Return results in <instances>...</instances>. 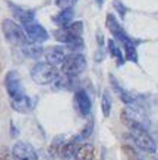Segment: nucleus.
I'll return each instance as SVG.
<instances>
[{
    "label": "nucleus",
    "mask_w": 158,
    "mask_h": 160,
    "mask_svg": "<svg viewBox=\"0 0 158 160\" xmlns=\"http://www.w3.org/2000/svg\"><path fill=\"white\" fill-rule=\"evenodd\" d=\"M105 25H107V29H108L111 34H113L114 40H117V43L122 44V47H123V50H125L126 59H127L129 62H133V63L138 62L136 43H139V41H136V40H133V38H130L129 35L126 34V31L122 28V25H120V22L117 21V18H114V15L108 13Z\"/></svg>",
    "instance_id": "obj_1"
},
{
    "label": "nucleus",
    "mask_w": 158,
    "mask_h": 160,
    "mask_svg": "<svg viewBox=\"0 0 158 160\" xmlns=\"http://www.w3.org/2000/svg\"><path fill=\"white\" fill-rule=\"evenodd\" d=\"M82 32H84V24L81 21L72 22L67 27H62L54 32V37L57 41L66 44L69 50L78 52L84 47V41H82Z\"/></svg>",
    "instance_id": "obj_2"
},
{
    "label": "nucleus",
    "mask_w": 158,
    "mask_h": 160,
    "mask_svg": "<svg viewBox=\"0 0 158 160\" xmlns=\"http://www.w3.org/2000/svg\"><path fill=\"white\" fill-rule=\"evenodd\" d=\"M127 125L129 128V132H130V138L133 140V142L136 146L141 148V150L146 151V153H155L157 151V144L151 135H149L148 129L146 126L141 125L138 122H133V121H123Z\"/></svg>",
    "instance_id": "obj_3"
},
{
    "label": "nucleus",
    "mask_w": 158,
    "mask_h": 160,
    "mask_svg": "<svg viewBox=\"0 0 158 160\" xmlns=\"http://www.w3.org/2000/svg\"><path fill=\"white\" fill-rule=\"evenodd\" d=\"M59 77V72L56 66H53L47 62L35 63L31 69V78L40 85H47V84L54 82Z\"/></svg>",
    "instance_id": "obj_4"
},
{
    "label": "nucleus",
    "mask_w": 158,
    "mask_h": 160,
    "mask_svg": "<svg viewBox=\"0 0 158 160\" xmlns=\"http://www.w3.org/2000/svg\"><path fill=\"white\" fill-rule=\"evenodd\" d=\"M2 31H3V35L6 37V40H7L9 43L15 44V46L24 47L25 44L29 43V40H28V37H26V34H25L24 28L12 19H5L2 22Z\"/></svg>",
    "instance_id": "obj_5"
},
{
    "label": "nucleus",
    "mask_w": 158,
    "mask_h": 160,
    "mask_svg": "<svg viewBox=\"0 0 158 160\" xmlns=\"http://www.w3.org/2000/svg\"><path fill=\"white\" fill-rule=\"evenodd\" d=\"M86 69V59L81 53H72L66 56L62 65V72L66 77H78Z\"/></svg>",
    "instance_id": "obj_6"
},
{
    "label": "nucleus",
    "mask_w": 158,
    "mask_h": 160,
    "mask_svg": "<svg viewBox=\"0 0 158 160\" xmlns=\"http://www.w3.org/2000/svg\"><path fill=\"white\" fill-rule=\"evenodd\" d=\"M5 85H6V90H7V94L10 97V103L21 102V100H24L26 97L18 72H15V71L7 72V75L5 78Z\"/></svg>",
    "instance_id": "obj_7"
},
{
    "label": "nucleus",
    "mask_w": 158,
    "mask_h": 160,
    "mask_svg": "<svg viewBox=\"0 0 158 160\" xmlns=\"http://www.w3.org/2000/svg\"><path fill=\"white\" fill-rule=\"evenodd\" d=\"M24 28L25 34L28 37L29 43H34V44H40V43H44L45 40L48 38V32L47 29L44 28L43 25H40L38 22H31V24H26V25H22Z\"/></svg>",
    "instance_id": "obj_8"
},
{
    "label": "nucleus",
    "mask_w": 158,
    "mask_h": 160,
    "mask_svg": "<svg viewBox=\"0 0 158 160\" xmlns=\"http://www.w3.org/2000/svg\"><path fill=\"white\" fill-rule=\"evenodd\" d=\"M12 154L15 160H38V154L29 142L18 141L12 148Z\"/></svg>",
    "instance_id": "obj_9"
},
{
    "label": "nucleus",
    "mask_w": 158,
    "mask_h": 160,
    "mask_svg": "<svg viewBox=\"0 0 158 160\" xmlns=\"http://www.w3.org/2000/svg\"><path fill=\"white\" fill-rule=\"evenodd\" d=\"M73 106H75L78 113L82 115V116H88L91 113V109H92L91 98L86 94V91L79 90V91L75 92V96H73Z\"/></svg>",
    "instance_id": "obj_10"
},
{
    "label": "nucleus",
    "mask_w": 158,
    "mask_h": 160,
    "mask_svg": "<svg viewBox=\"0 0 158 160\" xmlns=\"http://www.w3.org/2000/svg\"><path fill=\"white\" fill-rule=\"evenodd\" d=\"M44 56L47 63L53 65V66H57V65H63L65 59H66V53L63 47H48L44 50Z\"/></svg>",
    "instance_id": "obj_11"
},
{
    "label": "nucleus",
    "mask_w": 158,
    "mask_h": 160,
    "mask_svg": "<svg viewBox=\"0 0 158 160\" xmlns=\"http://www.w3.org/2000/svg\"><path fill=\"white\" fill-rule=\"evenodd\" d=\"M110 82H111V87H113V90L116 91V94L120 97V100L123 103H126V104H129V106H138V100L130 94L129 91H126L125 88L122 87L117 81H116V78L113 77V75H110Z\"/></svg>",
    "instance_id": "obj_12"
},
{
    "label": "nucleus",
    "mask_w": 158,
    "mask_h": 160,
    "mask_svg": "<svg viewBox=\"0 0 158 160\" xmlns=\"http://www.w3.org/2000/svg\"><path fill=\"white\" fill-rule=\"evenodd\" d=\"M10 8L13 9L15 18L19 21L22 25L31 24L35 19V13H34L32 10H26V9H22V8H16V6H10Z\"/></svg>",
    "instance_id": "obj_13"
},
{
    "label": "nucleus",
    "mask_w": 158,
    "mask_h": 160,
    "mask_svg": "<svg viewBox=\"0 0 158 160\" xmlns=\"http://www.w3.org/2000/svg\"><path fill=\"white\" fill-rule=\"evenodd\" d=\"M76 150H78V140L76 138H73L72 141H69V142H66V144H63L62 148H60V151H59V156H60V159L67 160V159H70V157L75 156Z\"/></svg>",
    "instance_id": "obj_14"
},
{
    "label": "nucleus",
    "mask_w": 158,
    "mask_h": 160,
    "mask_svg": "<svg viewBox=\"0 0 158 160\" xmlns=\"http://www.w3.org/2000/svg\"><path fill=\"white\" fill-rule=\"evenodd\" d=\"M92 156H94V146L89 142H85L78 147L75 153V160H91Z\"/></svg>",
    "instance_id": "obj_15"
},
{
    "label": "nucleus",
    "mask_w": 158,
    "mask_h": 160,
    "mask_svg": "<svg viewBox=\"0 0 158 160\" xmlns=\"http://www.w3.org/2000/svg\"><path fill=\"white\" fill-rule=\"evenodd\" d=\"M72 19H73V9H63L59 15L53 16V21L57 25H60V28L72 24Z\"/></svg>",
    "instance_id": "obj_16"
},
{
    "label": "nucleus",
    "mask_w": 158,
    "mask_h": 160,
    "mask_svg": "<svg viewBox=\"0 0 158 160\" xmlns=\"http://www.w3.org/2000/svg\"><path fill=\"white\" fill-rule=\"evenodd\" d=\"M22 53L29 59H38L41 54H44V50L40 44H34V43H28L22 47Z\"/></svg>",
    "instance_id": "obj_17"
},
{
    "label": "nucleus",
    "mask_w": 158,
    "mask_h": 160,
    "mask_svg": "<svg viewBox=\"0 0 158 160\" xmlns=\"http://www.w3.org/2000/svg\"><path fill=\"white\" fill-rule=\"evenodd\" d=\"M108 52H110V54L113 56V58L116 59V62H117V65H123V53H122V50H120V47L116 44L114 40H108Z\"/></svg>",
    "instance_id": "obj_18"
},
{
    "label": "nucleus",
    "mask_w": 158,
    "mask_h": 160,
    "mask_svg": "<svg viewBox=\"0 0 158 160\" xmlns=\"http://www.w3.org/2000/svg\"><path fill=\"white\" fill-rule=\"evenodd\" d=\"M12 107H13L16 112H21V113H26V112L31 110V102H29L28 97H25L24 100L21 102H15V103H10Z\"/></svg>",
    "instance_id": "obj_19"
},
{
    "label": "nucleus",
    "mask_w": 158,
    "mask_h": 160,
    "mask_svg": "<svg viewBox=\"0 0 158 160\" xmlns=\"http://www.w3.org/2000/svg\"><path fill=\"white\" fill-rule=\"evenodd\" d=\"M101 107H103V113L104 116H110V110H111V100H110V96L108 92H104L103 94V102H101Z\"/></svg>",
    "instance_id": "obj_20"
},
{
    "label": "nucleus",
    "mask_w": 158,
    "mask_h": 160,
    "mask_svg": "<svg viewBox=\"0 0 158 160\" xmlns=\"http://www.w3.org/2000/svg\"><path fill=\"white\" fill-rule=\"evenodd\" d=\"M78 0H56V5L60 8V9H72L73 5L76 3Z\"/></svg>",
    "instance_id": "obj_21"
},
{
    "label": "nucleus",
    "mask_w": 158,
    "mask_h": 160,
    "mask_svg": "<svg viewBox=\"0 0 158 160\" xmlns=\"http://www.w3.org/2000/svg\"><path fill=\"white\" fill-rule=\"evenodd\" d=\"M91 132H92V123H88V125L84 128V131L81 132V135H78L76 137V140L78 141H81V140H85V138H88V137L91 135Z\"/></svg>",
    "instance_id": "obj_22"
},
{
    "label": "nucleus",
    "mask_w": 158,
    "mask_h": 160,
    "mask_svg": "<svg viewBox=\"0 0 158 160\" xmlns=\"http://www.w3.org/2000/svg\"><path fill=\"white\" fill-rule=\"evenodd\" d=\"M113 6H114L116 9L119 10V15L120 16H122V18H125V15H126V8L125 6H123V3H122V2H120V0H114V2H113Z\"/></svg>",
    "instance_id": "obj_23"
},
{
    "label": "nucleus",
    "mask_w": 158,
    "mask_h": 160,
    "mask_svg": "<svg viewBox=\"0 0 158 160\" xmlns=\"http://www.w3.org/2000/svg\"><path fill=\"white\" fill-rule=\"evenodd\" d=\"M103 2H104V0H97V3H98V6L103 5Z\"/></svg>",
    "instance_id": "obj_24"
},
{
    "label": "nucleus",
    "mask_w": 158,
    "mask_h": 160,
    "mask_svg": "<svg viewBox=\"0 0 158 160\" xmlns=\"http://www.w3.org/2000/svg\"><path fill=\"white\" fill-rule=\"evenodd\" d=\"M155 160H158V157H155Z\"/></svg>",
    "instance_id": "obj_25"
}]
</instances>
